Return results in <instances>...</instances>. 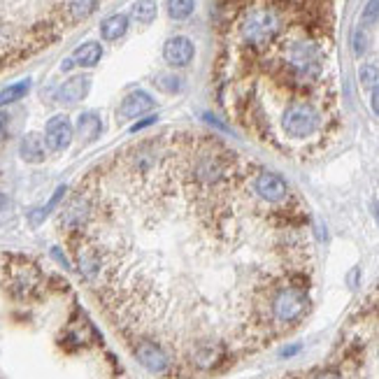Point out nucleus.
Returning <instances> with one entry per match:
<instances>
[{
	"mask_svg": "<svg viewBox=\"0 0 379 379\" xmlns=\"http://www.w3.org/2000/svg\"><path fill=\"white\" fill-rule=\"evenodd\" d=\"M282 14L270 5H256L249 8L242 14L240 23H237V33H240L242 45L249 49H268L282 33Z\"/></svg>",
	"mask_w": 379,
	"mask_h": 379,
	"instance_id": "nucleus-1",
	"label": "nucleus"
},
{
	"mask_svg": "<svg viewBox=\"0 0 379 379\" xmlns=\"http://www.w3.org/2000/svg\"><path fill=\"white\" fill-rule=\"evenodd\" d=\"M310 312L307 282H291L274 291L270 298V323L272 331H286L305 319Z\"/></svg>",
	"mask_w": 379,
	"mask_h": 379,
	"instance_id": "nucleus-2",
	"label": "nucleus"
},
{
	"mask_svg": "<svg viewBox=\"0 0 379 379\" xmlns=\"http://www.w3.org/2000/svg\"><path fill=\"white\" fill-rule=\"evenodd\" d=\"M282 68L289 72L296 84H310L321 75L323 56L316 42L312 40H291L279 52Z\"/></svg>",
	"mask_w": 379,
	"mask_h": 379,
	"instance_id": "nucleus-3",
	"label": "nucleus"
},
{
	"mask_svg": "<svg viewBox=\"0 0 379 379\" xmlns=\"http://www.w3.org/2000/svg\"><path fill=\"white\" fill-rule=\"evenodd\" d=\"M323 117L319 107L310 100L286 102L279 114V131L289 142H307L321 131Z\"/></svg>",
	"mask_w": 379,
	"mask_h": 379,
	"instance_id": "nucleus-4",
	"label": "nucleus"
},
{
	"mask_svg": "<svg viewBox=\"0 0 379 379\" xmlns=\"http://www.w3.org/2000/svg\"><path fill=\"white\" fill-rule=\"evenodd\" d=\"M42 284L40 268L23 256H8L5 259V286L14 298H30Z\"/></svg>",
	"mask_w": 379,
	"mask_h": 379,
	"instance_id": "nucleus-5",
	"label": "nucleus"
},
{
	"mask_svg": "<svg viewBox=\"0 0 379 379\" xmlns=\"http://www.w3.org/2000/svg\"><path fill=\"white\" fill-rule=\"evenodd\" d=\"M133 354H136L138 363L156 377H168L177 370L173 351L154 338L140 335L138 340H133Z\"/></svg>",
	"mask_w": 379,
	"mask_h": 379,
	"instance_id": "nucleus-6",
	"label": "nucleus"
},
{
	"mask_svg": "<svg viewBox=\"0 0 379 379\" xmlns=\"http://www.w3.org/2000/svg\"><path fill=\"white\" fill-rule=\"evenodd\" d=\"M254 188H256V193L266 200V203H272V205L289 203V200L293 198L289 182H286L279 173H272V170H266V168L256 170Z\"/></svg>",
	"mask_w": 379,
	"mask_h": 379,
	"instance_id": "nucleus-7",
	"label": "nucleus"
},
{
	"mask_svg": "<svg viewBox=\"0 0 379 379\" xmlns=\"http://www.w3.org/2000/svg\"><path fill=\"white\" fill-rule=\"evenodd\" d=\"M72 136H75V128H72L70 119L65 117V114H56V117L47 121V128H45L47 149L65 151L72 142Z\"/></svg>",
	"mask_w": 379,
	"mask_h": 379,
	"instance_id": "nucleus-8",
	"label": "nucleus"
},
{
	"mask_svg": "<svg viewBox=\"0 0 379 379\" xmlns=\"http://www.w3.org/2000/svg\"><path fill=\"white\" fill-rule=\"evenodd\" d=\"M195 56V45L186 35H175L170 38L166 45H163V58H166L168 65L173 68H184Z\"/></svg>",
	"mask_w": 379,
	"mask_h": 379,
	"instance_id": "nucleus-9",
	"label": "nucleus"
},
{
	"mask_svg": "<svg viewBox=\"0 0 379 379\" xmlns=\"http://www.w3.org/2000/svg\"><path fill=\"white\" fill-rule=\"evenodd\" d=\"M154 105H156L154 98L147 94V91L138 89V91H131V94L121 100L119 114H121V119H138V117H142V114L151 112Z\"/></svg>",
	"mask_w": 379,
	"mask_h": 379,
	"instance_id": "nucleus-10",
	"label": "nucleus"
},
{
	"mask_svg": "<svg viewBox=\"0 0 379 379\" xmlns=\"http://www.w3.org/2000/svg\"><path fill=\"white\" fill-rule=\"evenodd\" d=\"M89 89H91V79L87 75L70 77L68 82H63L58 87L56 100L63 102V105H77V102H82L84 98L89 96Z\"/></svg>",
	"mask_w": 379,
	"mask_h": 379,
	"instance_id": "nucleus-11",
	"label": "nucleus"
},
{
	"mask_svg": "<svg viewBox=\"0 0 379 379\" xmlns=\"http://www.w3.org/2000/svg\"><path fill=\"white\" fill-rule=\"evenodd\" d=\"M19 154L26 163H42L47 158L45 138L38 136V133H28V136H23L21 144H19Z\"/></svg>",
	"mask_w": 379,
	"mask_h": 379,
	"instance_id": "nucleus-12",
	"label": "nucleus"
},
{
	"mask_svg": "<svg viewBox=\"0 0 379 379\" xmlns=\"http://www.w3.org/2000/svg\"><path fill=\"white\" fill-rule=\"evenodd\" d=\"M102 133V121L96 112H84L82 117L77 119V136L82 142H96Z\"/></svg>",
	"mask_w": 379,
	"mask_h": 379,
	"instance_id": "nucleus-13",
	"label": "nucleus"
},
{
	"mask_svg": "<svg viewBox=\"0 0 379 379\" xmlns=\"http://www.w3.org/2000/svg\"><path fill=\"white\" fill-rule=\"evenodd\" d=\"M100 58H102V47L98 45V42H84V45L77 47L75 54H72L75 65H82V68H94V65L100 63Z\"/></svg>",
	"mask_w": 379,
	"mask_h": 379,
	"instance_id": "nucleus-14",
	"label": "nucleus"
},
{
	"mask_svg": "<svg viewBox=\"0 0 379 379\" xmlns=\"http://www.w3.org/2000/svg\"><path fill=\"white\" fill-rule=\"evenodd\" d=\"M126 30H128V17L126 14H112L100 23V35H102V40H107V42L124 38Z\"/></svg>",
	"mask_w": 379,
	"mask_h": 379,
	"instance_id": "nucleus-15",
	"label": "nucleus"
},
{
	"mask_svg": "<svg viewBox=\"0 0 379 379\" xmlns=\"http://www.w3.org/2000/svg\"><path fill=\"white\" fill-rule=\"evenodd\" d=\"M98 8V0H65V10H68L70 19L82 21L91 17Z\"/></svg>",
	"mask_w": 379,
	"mask_h": 379,
	"instance_id": "nucleus-16",
	"label": "nucleus"
},
{
	"mask_svg": "<svg viewBox=\"0 0 379 379\" xmlns=\"http://www.w3.org/2000/svg\"><path fill=\"white\" fill-rule=\"evenodd\" d=\"M156 0H138L133 5V19H136L140 26H149L151 21L156 19Z\"/></svg>",
	"mask_w": 379,
	"mask_h": 379,
	"instance_id": "nucleus-17",
	"label": "nucleus"
},
{
	"mask_svg": "<svg viewBox=\"0 0 379 379\" xmlns=\"http://www.w3.org/2000/svg\"><path fill=\"white\" fill-rule=\"evenodd\" d=\"M195 10V0H168V14L175 21H186Z\"/></svg>",
	"mask_w": 379,
	"mask_h": 379,
	"instance_id": "nucleus-18",
	"label": "nucleus"
},
{
	"mask_svg": "<svg viewBox=\"0 0 379 379\" xmlns=\"http://www.w3.org/2000/svg\"><path fill=\"white\" fill-rule=\"evenodd\" d=\"M30 91V79H23V82H17L8 87L5 91H0V107L3 105H10V102H17L21 100L23 96H26Z\"/></svg>",
	"mask_w": 379,
	"mask_h": 379,
	"instance_id": "nucleus-19",
	"label": "nucleus"
},
{
	"mask_svg": "<svg viewBox=\"0 0 379 379\" xmlns=\"http://www.w3.org/2000/svg\"><path fill=\"white\" fill-rule=\"evenodd\" d=\"M358 79H360V84H363L365 89L377 87V82H379V68H377V65H372V63L360 65V70H358Z\"/></svg>",
	"mask_w": 379,
	"mask_h": 379,
	"instance_id": "nucleus-20",
	"label": "nucleus"
},
{
	"mask_svg": "<svg viewBox=\"0 0 379 379\" xmlns=\"http://www.w3.org/2000/svg\"><path fill=\"white\" fill-rule=\"evenodd\" d=\"M156 87L168 91V94H177L182 89V79L177 75H158L156 77Z\"/></svg>",
	"mask_w": 379,
	"mask_h": 379,
	"instance_id": "nucleus-21",
	"label": "nucleus"
},
{
	"mask_svg": "<svg viewBox=\"0 0 379 379\" xmlns=\"http://www.w3.org/2000/svg\"><path fill=\"white\" fill-rule=\"evenodd\" d=\"M377 19H379V0H368V3H365V10H363L360 21H363L365 26H370V23H375Z\"/></svg>",
	"mask_w": 379,
	"mask_h": 379,
	"instance_id": "nucleus-22",
	"label": "nucleus"
},
{
	"mask_svg": "<svg viewBox=\"0 0 379 379\" xmlns=\"http://www.w3.org/2000/svg\"><path fill=\"white\" fill-rule=\"evenodd\" d=\"M365 47H368V38H365V30H363V28H356V33H354V52H356V54H363Z\"/></svg>",
	"mask_w": 379,
	"mask_h": 379,
	"instance_id": "nucleus-23",
	"label": "nucleus"
},
{
	"mask_svg": "<svg viewBox=\"0 0 379 379\" xmlns=\"http://www.w3.org/2000/svg\"><path fill=\"white\" fill-rule=\"evenodd\" d=\"M310 379H345V377L335 370H321V372H316V375H312Z\"/></svg>",
	"mask_w": 379,
	"mask_h": 379,
	"instance_id": "nucleus-24",
	"label": "nucleus"
},
{
	"mask_svg": "<svg viewBox=\"0 0 379 379\" xmlns=\"http://www.w3.org/2000/svg\"><path fill=\"white\" fill-rule=\"evenodd\" d=\"M370 105H372V112L379 117V84L372 89V96H370Z\"/></svg>",
	"mask_w": 379,
	"mask_h": 379,
	"instance_id": "nucleus-25",
	"label": "nucleus"
},
{
	"mask_svg": "<svg viewBox=\"0 0 379 379\" xmlns=\"http://www.w3.org/2000/svg\"><path fill=\"white\" fill-rule=\"evenodd\" d=\"M156 121V117H149V119H144V121H140V124L133 126V131H140V128H144V126H151Z\"/></svg>",
	"mask_w": 379,
	"mask_h": 379,
	"instance_id": "nucleus-26",
	"label": "nucleus"
},
{
	"mask_svg": "<svg viewBox=\"0 0 379 379\" xmlns=\"http://www.w3.org/2000/svg\"><path fill=\"white\" fill-rule=\"evenodd\" d=\"M298 349H301V345H293V347H289V349L282 351V356H293V354H296Z\"/></svg>",
	"mask_w": 379,
	"mask_h": 379,
	"instance_id": "nucleus-27",
	"label": "nucleus"
},
{
	"mask_svg": "<svg viewBox=\"0 0 379 379\" xmlns=\"http://www.w3.org/2000/svg\"><path fill=\"white\" fill-rule=\"evenodd\" d=\"M5 207H8V200H5V195H0V212H3Z\"/></svg>",
	"mask_w": 379,
	"mask_h": 379,
	"instance_id": "nucleus-28",
	"label": "nucleus"
},
{
	"mask_svg": "<svg viewBox=\"0 0 379 379\" xmlns=\"http://www.w3.org/2000/svg\"><path fill=\"white\" fill-rule=\"evenodd\" d=\"M5 136V121H3V117H0V138Z\"/></svg>",
	"mask_w": 379,
	"mask_h": 379,
	"instance_id": "nucleus-29",
	"label": "nucleus"
},
{
	"mask_svg": "<svg viewBox=\"0 0 379 379\" xmlns=\"http://www.w3.org/2000/svg\"><path fill=\"white\" fill-rule=\"evenodd\" d=\"M375 214H377V224H379V203L375 205Z\"/></svg>",
	"mask_w": 379,
	"mask_h": 379,
	"instance_id": "nucleus-30",
	"label": "nucleus"
}]
</instances>
